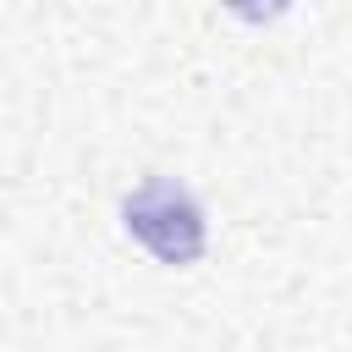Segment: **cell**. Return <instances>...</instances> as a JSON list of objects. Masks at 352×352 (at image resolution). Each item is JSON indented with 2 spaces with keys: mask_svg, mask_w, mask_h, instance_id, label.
Segmentation results:
<instances>
[{
  "mask_svg": "<svg viewBox=\"0 0 352 352\" xmlns=\"http://www.w3.org/2000/svg\"><path fill=\"white\" fill-rule=\"evenodd\" d=\"M121 220L126 231L160 258V264H198L204 258V242H209V226H204V209L198 198L176 182V176H148L126 192L121 204Z\"/></svg>",
  "mask_w": 352,
  "mask_h": 352,
  "instance_id": "1",
  "label": "cell"
},
{
  "mask_svg": "<svg viewBox=\"0 0 352 352\" xmlns=\"http://www.w3.org/2000/svg\"><path fill=\"white\" fill-rule=\"evenodd\" d=\"M226 6H231L236 16H248V22H275L292 0H226Z\"/></svg>",
  "mask_w": 352,
  "mask_h": 352,
  "instance_id": "2",
  "label": "cell"
}]
</instances>
